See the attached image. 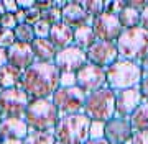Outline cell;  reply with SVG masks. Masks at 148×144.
Wrapping results in <instances>:
<instances>
[{
    "label": "cell",
    "instance_id": "1",
    "mask_svg": "<svg viewBox=\"0 0 148 144\" xmlns=\"http://www.w3.org/2000/svg\"><path fill=\"white\" fill-rule=\"evenodd\" d=\"M61 72L54 62H35L21 74V89L32 100L51 98L59 89Z\"/></svg>",
    "mask_w": 148,
    "mask_h": 144
},
{
    "label": "cell",
    "instance_id": "2",
    "mask_svg": "<svg viewBox=\"0 0 148 144\" xmlns=\"http://www.w3.org/2000/svg\"><path fill=\"white\" fill-rule=\"evenodd\" d=\"M59 115L56 105L51 98H40L32 100L28 105L23 120L27 121L30 131H41V133H54L59 123Z\"/></svg>",
    "mask_w": 148,
    "mask_h": 144
},
{
    "label": "cell",
    "instance_id": "3",
    "mask_svg": "<svg viewBox=\"0 0 148 144\" xmlns=\"http://www.w3.org/2000/svg\"><path fill=\"white\" fill-rule=\"evenodd\" d=\"M107 75V87L115 93L128 89L140 87V82L143 79V70L138 62L119 59L115 64H112L109 69H106Z\"/></svg>",
    "mask_w": 148,
    "mask_h": 144
},
{
    "label": "cell",
    "instance_id": "4",
    "mask_svg": "<svg viewBox=\"0 0 148 144\" xmlns=\"http://www.w3.org/2000/svg\"><path fill=\"white\" fill-rule=\"evenodd\" d=\"M90 120L84 113L66 115L59 118L54 129V138L58 144H86L89 141Z\"/></svg>",
    "mask_w": 148,
    "mask_h": 144
},
{
    "label": "cell",
    "instance_id": "5",
    "mask_svg": "<svg viewBox=\"0 0 148 144\" xmlns=\"http://www.w3.org/2000/svg\"><path fill=\"white\" fill-rule=\"evenodd\" d=\"M115 101H117V93L114 90H110L109 87H104L97 92L87 93L82 113L90 121L107 123L109 120L117 116Z\"/></svg>",
    "mask_w": 148,
    "mask_h": 144
},
{
    "label": "cell",
    "instance_id": "6",
    "mask_svg": "<svg viewBox=\"0 0 148 144\" xmlns=\"http://www.w3.org/2000/svg\"><path fill=\"white\" fill-rule=\"evenodd\" d=\"M117 49L120 59L140 64V61L148 56V31L142 26L123 30L120 38L117 39Z\"/></svg>",
    "mask_w": 148,
    "mask_h": 144
},
{
    "label": "cell",
    "instance_id": "7",
    "mask_svg": "<svg viewBox=\"0 0 148 144\" xmlns=\"http://www.w3.org/2000/svg\"><path fill=\"white\" fill-rule=\"evenodd\" d=\"M86 93L84 90H81L79 87H59L58 90L53 93L51 100L56 105L58 112L61 116L66 115H76V113L84 112L86 105Z\"/></svg>",
    "mask_w": 148,
    "mask_h": 144
},
{
    "label": "cell",
    "instance_id": "8",
    "mask_svg": "<svg viewBox=\"0 0 148 144\" xmlns=\"http://www.w3.org/2000/svg\"><path fill=\"white\" fill-rule=\"evenodd\" d=\"M32 98L20 87L0 90V112L3 118H23Z\"/></svg>",
    "mask_w": 148,
    "mask_h": 144
},
{
    "label": "cell",
    "instance_id": "9",
    "mask_svg": "<svg viewBox=\"0 0 148 144\" xmlns=\"http://www.w3.org/2000/svg\"><path fill=\"white\" fill-rule=\"evenodd\" d=\"M87 53L84 49L77 48V46H69V48L59 49L56 57H54V64L59 69L61 74L68 72V74H77L86 64H87Z\"/></svg>",
    "mask_w": 148,
    "mask_h": 144
},
{
    "label": "cell",
    "instance_id": "10",
    "mask_svg": "<svg viewBox=\"0 0 148 144\" xmlns=\"http://www.w3.org/2000/svg\"><path fill=\"white\" fill-rule=\"evenodd\" d=\"M92 30L97 38V41H109V43H117V39L123 33L120 22L115 15L112 13H102L92 20Z\"/></svg>",
    "mask_w": 148,
    "mask_h": 144
},
{
    "label": "cell",
    "instance_id": "11",
    "mask_svg": "<svg viewBox=\"0 0 148 144\" xmlns=\"http://www.w3.org/2000/svg\"><path fill=\"white\" fill-rule=\"evenodd\" d=\"M76 82H77V87L81 90H84L86 93H92V92L101 90V89L107 87L106 69L87 62L76 74Z\"/></svg>",
    "mask_w": 148,
    "mask_h": 144
},
{
    "label": "cell",
    "instance_id": "12",
    "mask_svg": "<svg viewBox=\"0 0 148 144\" xmlns=\"http://www.w3.org/2000/svg\"><path fill=\"white\" fill-rule=\"evenodd\" d=\"M86 53H87V61L90 64L99 66L102 69H109L112 64H115L120 59L117 43H109V41H95L94 46H90Z\"/></svg>",
    "mask_w": 148,
    "mask_h": 144
},
{
    "label": "cell",
    "instance_id": "13",
    "mask_svg": "<svg viewBox=\"0 0 148 144\" xmlns=\"http://www.w3.org/2000/svg\"><path fill=\"white\" fill-rule=\"evenodd\" d=\"M133 134L135 131L128 118L114 116L106 123V139L110 144H132Z\"/></svg>",
    "mask_w": 148,
    "mask_h": 144
},
{
    "label": "cell",
    "instance_id": "14",
    "mask_svg": "<svg viewBox=\"0 0 148 144\" xmlns=\"http://www.w3.org/2000/svg\"><path fill=\"white\" fill-rule=\"evenodd\" d=\"M143 97L140 92V87L137 89H128V90L119 92L115 101V112L117 116L120 118H130L133 113L137 112V108L143 103Z\"/></svg>",
    "mask_w": 148,
    "mask_h": 144
},
{
    "label": "cell",
    "instance_id": "15",
    "mask_svg": "<svg viewBox=\"0 0 148 144\" xmlns=\"http://www.w3.org/2000/svg\"><path fill=\"white\" fill-rule=\"evenodd\" d=\"M7 51H8V64L16 67L21 72H25L28 67H32L36 62V59H35L33 51H32V44L15 43Z\"/></svg>",
    "mask_w": 148,
    "mask_h": 144
},
{
    "label": "cell",
    "instance_id": "16",
    "mask_svg": "<svg viewBox=\"0 0 148 144\" xmlns=\"http://www.w3.org/2000/svg\"><path fill=\"white\" fill-rule=\"evenodd\" d=\"M30 134L27 121L23 118H3L0 123V138L2 141H25L27 136Z\"/></svg>",
    "mask_w": 148,
    "mask_h": 144
},
{
    "label": "cell",
    "instance_id": "17",
    "mask_svg": "<svg viewBox=\"0 0 148 144\" xmlns=\"http://www.w3.org/2000/svg\"><path fill=\"white\" fill-rule=\"evenodd\" d=\"M63 23L76 30L84 25H92V18L81 7V2L74 0V2H68V5L63 8Z\"/></svg>",
    "mask_w": 148,
    "mask_h": 144
},
{
    "label": "cell",
    "instance_id": "18",
    "mask_svg": "<svg viewBox=\"0 0 148 144\" xmlns=\"http://www.w3.org/2000/svg\"><path fill=\"white\" fill-rule=\"evenodd\" d=\"M48 39L53 43V46L58 51L59 49H64V48H69V46L74 44V30L61 22L58 25L51 26V31H49V38Z\"/></svg>",
    "mask_w": 148,
    "mask_h": 144
},
{
    "label": "cell",
    "instance_id": "19",
    "mask_svg": "<svg viewBox=\"0 0 148 144\" xmlns=\"http://www.w3.org/2000/svg\"><path fill=\"white\" fill-rule=\"evenodd\" d=\"M32 51L38 62H54V57L58 54V49L54 48L49 39H40V38H36L32 43Z\"/></svg>",
    "mask_w": 148,
    "mask_h": 144
},
{
    "label": "cell",
    "instance_id": "20",
    "mask_svg": "<svg viewBox=\"0 0 148 144\" xmlns=\"http://www.w3.org/2000/svg\"><path fill=\"white\" fill-rule=\"evenodd\" d=\"M21 70L16 67L7 64L0 67V90H7V89H13V87L21 85Z\"/></svg>",
    "mask_w": 148,
    "mask_h": 144
},
{
    "label": "cell",
    "instance_id": "21",
    "mask_svg": "<svg viewBox=\"0 0 148 144\" xmlns=\"http://www.w3.org/2000/svg\"><path fill=\"white\" fill-rule=\"evenodd\" d=\"M95 41H97V38H95L94 30L90 25H84V26H79L74 30V46L87 51L90 46L95 44Z\"/></svg>",
    "mask_w": 148,
    "mask_h": 144
},
{
    "label": "cell",
    "instance_id": "22",
    "mask_svg": "<svg viewBox=\"0 0 148 144\" xmlns=\"http://www.w3.org/2000/svg\"><path fill=\"white\" fill-rule=\"evenodd\" d=\"M128 120L132 123V128L135 133L148 131V101H143Z\"/></svg>",
    "mask_w": 148,
    "mask_h": 144
},
{
    "label": "cell",
    "instance_id": "23",
    "mask_svg": "<svg viewBox=\"0 0 148 144\" xmlns=\"http://www.w3.org/2000/svg\"><path fill=\"white\" fill-rule=\"evenodd\" d=\"M140 15H142V11L125 5V8L117 15V18H119V22H120L123 30H132V28L140 26Z\"/></svg>",
    "mask_w": 148,
    "mask_h": 144
},
{
    "label": "cell",
    "instance_id": "24",
    "mask_svg": "<svg viewBox=\"0 0 148 144\" xmlns=\"http://www.w3.org/2000/svg\"><path fill=\"white\" fill-rule=\"evenodd\" d=\"M15 33V39L16 43H25V44H32L36 36H35V31H33V26L28 25V23H21L13 30Z\"/></svg>",
    "mask_w": 148,
    "mask_h": 144
},
{
    "label": "cell",
    "instance_id": "25",
    "mask_svg": "<svg viewBox=\"0 0 148 144\" xmlns=\"http://www.w3.org/2000/svg\"><path fill=\"white\" fill-rule=\"evenodd\" d=\"M23 144H58L54 133H41V131H30Z\"/></svg>",
    "mask_w": 148,
    "mask_h": 144
},
{
    "label": "cell",
    "instance_id": "26",
    "mask_svg": "<svg viewBox=\"0 0 148 144\" xmlns=\"http://www.w3.org/2000/svg\"><path fill=\"white\" fill-rule=\"evenodd\" d=\"M81 7L94 20L95 16L102 15L106 11V0H84V2H81Z\"/></svg>",
    "mask_w": 148,
    "mask_h": 144
},
{
    "label": "cell",
    "instance_id": "27",
    "mask_svg": "<svg viewBox=\"0 0 148 144\" xmlns=\"http://www.w3.org/2000/svg\"><path fill=\"white\" fill-rule=\"evenodd\" d=\"M41 20L46 22L48 25H51V26L58 25V23L63 22V10H59L56 7H51V8L41 11Z\"/></svg>",
    "mask_w": 148,
    "mask_h": 144
},
{
    "label": "cell",
    "instance_id": "28",
    "mask_svg": "<svg viewBox=\"0 0 148 144\" xmlns=\"http://www.w3.org/2000/svg\"><path fill=\"white\" fill-rule=\"evenodd\" d=\"M89 139H106V123L90 121Z\"/></svg>",
    "mask_w": 148,
    "mask_h": 144
},
{
    "label": "cell",
    "instance_id": "29",
    "mask_svg": "<svg viewBox=\"0 0 148 144\" xmlns=\"http://www.w3.org/2000/svg\"><path fill=\"white\" fill-rule=\"evenodd\" d=\"M15 43H16L15 33L12 31V30H7V28L0 26V48L8 49L10 46H13Z\"/></svg>",
    "mask_w": 148,
    "mask_h": 144
},
{
    "label": "cell",
    "instance_id": "30",
    "mask_svg": "<svg viewBox=\"0 0 148 144\" xmlns=\"http://www.w3.org/2000/svg\"><path fill=\"white\" fill-rule=\"evenodd\" d=\"M33 31H35V36L40 38V39H48L49 38V31H51V25H48L46 22L40 20L38 23L33 25Z\"/></svg>",
    "mask_w": 148,
    "mask_h": 144
},
{
    "label": "cell",
    "instance_id": "31",
    "mask_svg": "<svg viewBox=\"0 0 148 144\" xmlns=\"http://www.w3.org/2000/svg\"><path fill=\"white\" fill-rule=\"evenodd\" d=\"M125 2L122 0H106V13H112V15H119L123 8H125Z\"/></svg>",
    "mask_w": 148,
    "mask_h": 144
},
{
    "label": "cell",
    "instance_id": "32",
    "mask_svg": "<svg viewBox=\"0 0 148 144\" xmlns=\"http://www.w3.org/2000/svg\"><path fill=\"white\" fill-rule=\"evenodd\" d=\"M0 26L2 28H7V30H15L18 26V23H16V18L13 13H5V15L0 16Z\"/></svg>",
    "mask_w": 148,
    "mask_h": 144
},
{
    "label": "cell",
    "instance_id": "33",
    "mask_svg": "<svg viewBox=\"0 0 148 144\" xmlns=\"http://www.w3.org/2000/svg\"><path fill=\"white\" fill-rule=\"evenodd\" d=\"M76 85H77V82H76V74H68V72L61 74L59 87H76Z\"/></svg>",
    "mask_w": 148,
    "mask_h": 144
},
{
    "label": "cell",
    "instance_id": "34",
    "mask_svg": "<svg viewBox=\"0 0 148 144\" xmlns=\"http://www.w3.org/2000/svg\"><path fill=\"white\" fill-rule=\"evenodd\" d=\"M27 13V23L28 25H35V23H38L40 20H41V11L38 10L36 7L35 8H32V10H28V11H25Z\"/></svg>",
    "mask_w": 148,
    "mask_h": 144
},
{
    "label": "cell",
    "instance_id": "35",
    "mask_svg": "<svg viewBox=\"0 0 148 144\" xmlns=\"http://www.w3.org/2000/svg\"><path fill=\"white\" fill-rule=\"evenodd\" d=\"M132 144H148V131H140L133 134Z\"/></svg>",
    "mask_w": 148,
    "mask_h": 144
},
{
    "label": "cell",
    "instance_id": "36",
    "mask_svg": "<svg viewBox=\"0 0 148 144\" xmlns=\"http://www.w3.org/2000/svg\"><path fill=\"white\" fill-rule=\"evenodd\" d=\"M16 3H18V8L20 10L28 11V10H32V8H35L36 0H16Z\"/></svg>",
    "mask_w": 148,
    "mask_h": 144
},
{
    "label": "cell",
    "instance_id": "37",
    "mask_svg": "<svg viewBox=\"0 0 148 144\" xmlns=\"http://www.w3.org/2000/svg\"><path fill=\"white\" fill-rule=\"evenodd\" d=\"M3 7H5L7 13H13V15L20 10V8H18V3H16V0H3Z\"/></svg>",
    "mask_w": 148,
    "mask_h": 144
},
{
    "label": "cell",
    "instance_id": "38",
    "mask_svg": "<svg viewBox=\"0 0 148 144\" xmlns=\"http://www.w3.org/2000/svg\"><path fill=\"white\" fill-rule=\"evenodd\" d=\"M140 92H142L143 100L148 101V74H143V79L140 82Z\"/></svg>",
    "mask_w": 148,
    "mask_h": 144
},
{
    "label": "cell",
    "instance_id": "39",
    "mask_svg": "<svg viewBox=\"0 0 148 144\" xmlns=\"http://www.w3.org/2000/svg\"><path fill=\"white\" fill-rule=\"evenodd\" d=\"M127 3V7H130V8H135V10L142 11L145 7L148 5V2H145V0H133V2H125Z\"/></svg>",
    "mask_w": 148,
    "mask_h": 144
},
{
    "label": "cell",
    "instance_id": "40",
    "mask_svg": "<svg viewBox=\"0 0 148 144\" xmlns=\"http://www.w3.org/2000/svg\"><path fill=\"white\" fill-rule=\"evenodd\" d=\"M140 26L148 31V5L142 10V15H140Z\"/></svg>",
    "mask_w": 148,
    "mask_h": 144
},
{
    "label": "cell",
    "instance_id": "41",
    "mask_svg": "<svg viewBox=\"0 0 148 144\" xmlns=\"http://www.w3.org/2000/svg\"><path fill=\"white\" fill-rule=\"evenodd\" d=\"M8 64V51L5 48H0V67Z\"/></svg>",
    "mask_w": 148,
    "mask_h": 144
},
{
    "label": "cell",
    "instance_id": "42",
    "mask_svg": "<svg viewBox=\"0 0 148 144\" xmlns=\"http://www.w3.org/2000/svg\"><path fill=\"white\" fill-rule=\"evenodd\" d=\"M38 8L40 11H45V10H48V8H51L53 7V2L51 0H46V2H38L36 0V5H35Z\"/></svg>",
    "mask_w": 148,
    "mask_h": 144
},
{
    "label": "cell",
    "instance_id": "43",
    "mask_svg": "<svg viewBox=\"0 0 148 144\" xmlns=\"http://www.w3.org/2000/svg\"><path fill=\"white\" fill-rule=\"evenodd\" d=\"M15 18H16V23L18 25H21V23H27V13L23 10H18L15 13Z\"/></svg>",
    "mask_w": 148,
    "mask_h": 144
},
{
    "label": "cell",
    "instance_id": "44",
    "mask_svg": "<svg viewBox=\"0 0 148 144\" xmlns=\"http://www.w3.org/2000/svg\"><path fill=\"white\" fill-rule=\"evenodd\" d=\"M140 67H142L143 74H148V56L145 59H142V61H140Z\"/></svg>",
    "mask_w": 148,
    "mask_h": 144
},
{
    "label": "cell",
    "instance_id": "45",
    "mask_svg": "<svg viewBox=\"0 0 148 144\" xmlns=\"http://www.w3.org/2000/svg\"><path fill=\"white\" fill-rule=\"evenodd\" d=\"M86 144H110L107 139H89Z\"/></svg>",
    "mask_w": 148,
    "mask_h": 144
},
{
    "label": "cell",
    "instance_id": "46",
    "mask_svg": "<svg viewBox=\"0 0 148 144\" xmlns=\"http://www.w3.org/2000/svg\"><path fill=\"white\" fill-rule=\"evenodd\" d=\"M7 11H5V7H3V0H0V16L2 15H5Z\"/></svg>",
    "mask_w": 148,
    "mask_h": 144
},
{
    "label": "cell",
    "instance_id": "47",
    "mask_svg": "<svg viewBox=\"0 0 148 144\" xmlns=\"http://www.w3.org/2000/svg\"><path fill=\"white\" fill-rule=\"evenodd\" d=\"M3 144H23V141H13V139H8V141H3Z\"/></svg>",
    "mask_w": 148,
    "mask_h": 144
},
{
    "label": "cell",
    "instance_id": "48",
    "mask_svg": "<svg viewBox=\"0 0 148 144\" xmlns=\"http://www.w3.org/2000/svg\"><path fill=\"white\" fill-rule=\"evenodd\" d=\"M3 121V115H2V112H0V123Z\"/></svg>",
    "mask_w": 148,
    "mask_h": 144
},
{
    "label": "cell",
    "instance_id": "49",
    "mask_svg": "<svg viewBox=\"0 0 148 144\" xmlns=\"http://www.w3.org/2000/svg\"><path fill=\"white\" fill-rule=\"evenodd\" d=\"M0 144H3V141H2V138H0Z\"/></svg>",
    "mask_w": 148,
    "mask_h": 144
}]
</instances>
